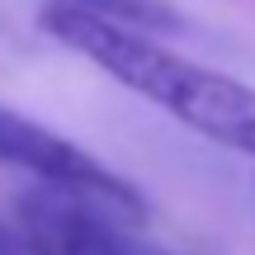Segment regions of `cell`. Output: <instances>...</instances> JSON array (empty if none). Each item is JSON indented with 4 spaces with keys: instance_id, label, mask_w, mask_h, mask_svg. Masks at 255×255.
Instances as JSON below:
<instances>
[{
    "instance_id": "obj_1",
    "label": "cell",
    "mask_w": 255,
    "mask_h": 255,
    "mask_svg": "<svg viewBox=\"0 0 255 255\" xmlns=\"http://www.w3.org/2000/svg\"><path fill=\"white\" fill-rule=\"evenodd\" d=\"M38 24L52 43L95 62L109 81L161 104L175 123L255 161V90L251 85L232 81L222 71H208L199 62H184L180 52L161 47L151 33H142L132 24L62 5V0H47Z\"/></svg>"
},
{
    "instance_id": "obj_2",
    "label": "cell",
    "mask_w": 255,
    "mask_h": 255,
    "mask_svg": "<svg viewBox=\"0 0 255 255\" xmlns=\"http://www.w3.org/2000/svg\"><path fill=\"white\" fill-rule=\"evenodd\" d=\"M0 161L14 165V170L38 175L43 184H57V189H71L81 199H90L95 208H104L119 222H146V199L123 180L119 170H109L104 161H95L85 146L66 142L62 132L24 119V114L5 109L0 104Z\"/></svg>"
},
{
    "instance_id": "obj_3",
    "label": "cell",
    "mask_w": 255,
    "mask_h": 255,
    "mask_svg": "<svg viewBox=\"0 0 255 255\" xmlns=\"http://www.w3.org/2000/svg\"><path fill=\"white\" fill-rule=\"evenodd\" d=\"M14 213L24 255H123V227H132L57 184L19 194Z\"/></svg>"
},
{
    "instance_id": "obj_4",
    "label": "cell",
    "mask_w": 255,
    "mask_h": 255,
    "mask_svg": "<svg viewBox=\"0 0 255 255\" xmlns=\"http://www.w3.org/2000/svg\"><path fill=\"white\" fill-rule=\"evenodd\" d=\"M62 5L119 19V24H132V28H142V33H175V28L184 24L180 9H170L165 0H62Z\"/></svg>"
},
{
    "instance_id": "obj_5",
    "label": "cell",
    "mask_w": 255,
    "mask_h": 255,
    "mask_svg": "<svg viewBox=\"0 0 255 255\" xmlns=\"http://www.w3.org/2000/svg\"><path fill=\"white\" fill-rule=\"evenodd\" d=\"M123 255H189V251H170V246H156V241L137 237L132 227H123Z\"/></svg>"
},
{
    "instance_id": "obj_6",
    "label": "cell",
    "mask_w": 255,
    "mask_h": 255,
    "mask_svg": "<svg viewBox=\"0 0 255 255\" xmlns=\"http://www.w3.org/2000/svg\"><path fill=\"white\" fill-rule=\"evenodd\" d=\"M0 255H24V246H19V237L9 227H0Z\"/></svg>"
}]
</instances>
